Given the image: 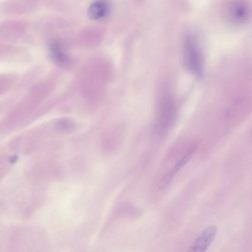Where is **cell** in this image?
Masks as SVG:
<instances>
[{"mask_svg": "<svg viewBox=\"0 0 252 252\" xmlns=\"http://www.w3.org/2000/svg\"><path fill=\"white\" fill-rule=\"evenodd\" d=\"M108 9V4L105 0H96L89 6L88 14L92 19H98L107 14Z\"/></svg>", "mask_w": 252, "mask_h": 252, "instance_id": "cell-6", "label": "cell"}, {"mask_svg": "<svg viewBox=\"0 0 252 252\" xmlns=\"http://www.w3.org/2000/svg\"><path fill=\"white\" fill-rule=\"evenodd\" d=\"M176 115V107L173 99L165 97L160 104L157 120V129L164 132L172 126Z\"/></svg>", "mask_w": 252, "mask_h": 252, "instance_id": "cell-3", "label": "cell"}, {"mask_svg": "<svg viewBox=\"0 0 252 252\" xmlns=\"http://www.w3.org/2000/svg\"><path fill=\"white\" fill-rule=\"evenodd\" d=\"M218 231L216 225L204 228L188 248V252H206L214 241Z\"/></svg>", "mask_w": 252, "mask_h": 252, "instance_id": "cell-5", "label": "cell"}, {"mask_svg": "<svg viewBox=\"0 0 252 252\" xmlns=\"http://www.w3.org/2000/svg\"><path fill=\"white\" fill-rule=\"evenodd\" d=\"M223 13L228 23L235 26H244L251 19V6L246 0H230L224 5Z\"/></svg>", "mask_w": 252, "mask_h": 252, "instance_id": "cell-2", "label": "cell"}, {"mask_svg": "<svg viewBox=\"0 0 252 252\" xmlns=\"http://www.w3.org/2000/svg\"><path fill=\"white\" fill-rule=\"evenodd\" d=\"M50 50L51 54L56 62L60 64L64 65L67 62V58L64 54L60 45L53 41L50 44Z\"/></svg>", "mask_w": 252, "mask_h": 252, "instance_id": "cell-7", "label": "cell"}, {"mask_svg": "<svg viewBox=\"0 0 252 252\" xmlns=\"http://www.w3.org/2000/svg\"><path fill=\"white\" fill-rule=\"evenodd\" d=\"M183 55L186 68L195 77L201 78L203 74L202 54L197 38L191 32L184 36Z\"/></svg>", "mask_w": 252, "mask_h": 252, "instance_id": "cell-1", "label": "cell"}, {"mask_svg": "<svg viewBox=\"0 0 252 252\" xmlns=\"http://www.w3.org/2000/svg\"><path fill=\"white\" fill-rule=\"evenodd\" d=\"M198 147L197 144H193L184 154L175 165L165 174L159 183V189L163 190L166 189L171 183L174 176L182 169L191 159Z\"/></svg>", "mask_w": 252, "mask_h": 252, "instance_id": "cell-4", "label": "cell"}]
</instances>
